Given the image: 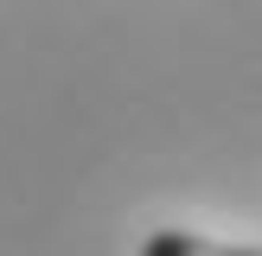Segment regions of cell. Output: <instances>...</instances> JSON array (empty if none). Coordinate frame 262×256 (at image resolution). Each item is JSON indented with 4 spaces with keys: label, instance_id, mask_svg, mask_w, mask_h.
I'll return each mask as SVG.
<instances>
[{
    "label": "cell",
    "instance_id": "1",
    "mask_svg": "<svg viewBox=\"0 0 262 256\" xmlns=\"http://www.w3.org/2000/svg\"><path fill=\"white\" fill-rule=\"evenodd\" d=\"M141 256H262L250 243H211V237H192V230H154L141 243Z\"/></svg>",
    "mask_w": 262,
    "mask_h": 256
}]
</instances>
